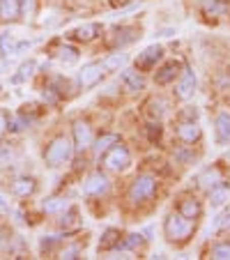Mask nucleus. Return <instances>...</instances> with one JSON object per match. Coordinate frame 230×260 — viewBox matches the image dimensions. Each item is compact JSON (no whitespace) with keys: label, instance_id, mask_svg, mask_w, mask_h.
<instances>
[{"label":"nucleus","instance_id":"aec40b11","mask_svg":"<svg viewBox=\"0 0 230 260\" xmlns=\"http://www.w3.org/2000/svg\"><path fill=\"white\" fill-rule=\"evenodd\" d=\"M118 246H120V231L118 228L104 231L102 240H99V251H111V249H118Z\"/></svg>","mask_w":230,"mask_h":260},{"label":"nucleus","instance_id":"2f4dec72","mask_svg":"<svg viewBox=\"0 0 230 260\" xmlns=\"http://www.w3.org/2000/svg\"><path fill=\"white\" fill-rule=\"evenodd\" d=\"M10 246H12V233H10V228H7V226H0V253H3V251H10Z\"/></svg>","mask_w":230,"mask_h":260},{"label":"nucleus","instance_id":"0eeeda50","mask_svg":"<svg viewBox=\"0 0 230 260\" xmlns=\"http://www.w3.org/2000/svg\"><path fill=\"white\" fill-rule=\"evenodd\" d=\"M161 58H163V46L152 44V46H147L143 53H138L136 69H138V72H150V69L154 67V64H157Z\"/></svg>","mask_w":230,"mask_h":260},{"label":"nucleus","instance_id":"72a5a7b5","mask_svg":"<svg viewBox=\"0 0 230 260\" xmlns=\"http://www.w3.org/2000/svg\"><path fill=\"white\" fill-rule=\"evenodd\" d=\"M147 138H150V143H157L161 138V124H159V120L147 124Z\"/></svg>","mask_w":230,"mask_h":260},{"label":"nucleus","instance_id":"9d476101","mask_svg":"<svg viewBox=\"0 0 230 260\" xmlns=\"http://www.w3.org/2000/svg\"><path fill=\"white\" fill-rule=\"evenodd\" d=\"M108 187H111V182H108V177L104 173H92L83 182V193L85 196H102V193L108 191Z\"/></svg>","mask_w":230,"mask_h":260},{"label":"nucleus","instance_id":"c85d7f7f","mask_svg":"<svg viewBox=\"0 0 230 260\" xmlns=\"http://www.w3.org/2000/svg\"><path fill=\"white\" fill-rule=\"evenodd\" d=\"M60 60H62L64 64H74L79 60V51L74 49V46H62V49H60Z\"/></svg>","mask_w":230,"mask_h":260},{"label":"nucleus","instance_id":"58836bf2","mask_svg":"<svg viewBox=\"0 0 230 260\" xmlns=\"http://www.w3.org/2000/svg\"><path fill=\"white\" fill-rule=\"evenodd\" d=\"M184 118H186V120H196V118H198V111H196V106H189V108H186Z\"/></svg>","mask_w":230,"mask_h":260},{"label":"nucleus","instance_id":"e433bc0d","mask_svg":"<svg viewBox=\"0 0 230 260\" xmlns=\"http://www.w3.org/2000/svg\"><path fill=\"white\" fill-rule=\"evenodd\" d=\"M5 129H7V113L5 111H0V136L5 134Z\"/></svg>","mask_w":230,"mask_h":260},{"label":"nucleus","instance_id":"a19ab883","mask_svg":"<svg viewBox=\"0 0 230 260\" xmlns=\"http://www.w3.org/2000/svg\"><path fill=\"white\" fill-rule=\"evenodd\" d=\"M225 161H230V152H228V154H225Z\"/></svg>","mask_w":230,"mask_h":260},{"label":"nucleus","instance_id":"473e14b6","mask_svg":"<svg viewBox=\"0 0 230 260\" xmlns=\"http://www.w3.org/2000/svg\"><path fill=\"white\" fill-rule=\"evenodd\" d=\"M60 242V237L58 235H49V237H42V242H40V251L42 253H51L53 251V246Z\"/></svg>","mask_w":230,"mask_h":260},{"label":"nucleus","instance_id":"b1692460","mask_svg":"<svg viewBox=\"0 0 230 260\" xmlns=\"http://www.w3.org/2000/svg\"><path fill=\"white\" fill-rule=\"evenodd\" d=\"M228 189L223 187V184H216L214 189H210V205L212 207H221L225 201H228Z\"/></svg>","mask_w":230,"mask_h":260},{"label":"nucleus","instance_id":"2eb2a0df","mask_svg":"<svg viewBox=\"0 0 230 260\" xmlns=\"http://www.w3.org/2000/svg\"><path fill=\"white\" fill-rule=\"evenodd\" d=\"M214 136L219 145H228L230 143V113H219L214 122Z\"/></svg>","mask_w":230,"mask_h":260},{"label":"nucleus","instance_id":"dca6fc26","mask_svg":"<svg viewBox=\"0 0 230 260\" xmlns=\"http://www.w3.org/2000/svg\"><path fill=\"white\" fill-rule=\"evenodd\" d=\"M180 214L184 216V219H189V221L201 219V214H203L201 201H198V198H193V196H189V198H184V201H180Z\"/></svg>","mask_w":230,"mask_h":260},{"label":"nucleus","instance_id":"6e6552de","mask_svg":"<svg viewBox=\"0 0 230 260\" xmlns=\"http://www.w3.org/2000/svg\"><path fill=\"white\" fill-rule=\"evenodd\" d=\"M102 76H104V67L99 62H90V64H85L83 69L79 72V85L83 90H90V88H94V85L102 81Z\"/></svg>","mask_w":230,"mask_h":260},{"label":"nucleus","instance_id":"39448f33","mask_svg":"<svg viewBox=\"0 0 230 260\" xmlns=\"http://www.w3.org/2000/svg\"><path fill=\"white\" fill-rule=\"evenodd\" d=\"M72 134H74V150L76 152H85L92 145V127L88 120H76L72 124Z\"/></svg>","mask_w":230,"mask_h":260},{"label":"nucleus","instance_id":"a878e982","mask_svg":"<svg viewBox=\"0 0 230 260\" xmlns=\"http://www.w3.org/2000/svg\"><path fill=\"white\" fill-rule=\"evenodd\" d=\"M163 113H166V102H163V99H152V102L147 104V115H150L152 120H161Z\"/></svg>","mask_w":230,"mask_h":260},{"label":"nucleus","instance_id":"9b49d317","mask_svg":"<svg viewBox=\"0 0 230 260\" xmlns=\"http://www.w3.org/2000/svg\"><path fill=\"white\" fill-rule=\"evenodd\" d=\"M141 37V30L136 25H120L113 30V46H127Z\"/></svg>","mask_w":230,"mask_h":260},{"label":"nucleus","instance_id":"1a4fd4ad","mask_svg":"<svg viewBox=\"0 0 230 260\" xmlns=\"http://www.w3.org/2000/svg\"><path fill=\"white\" fill-rule=\"evenodd\" d=\"M120 85L127 92H143L145 90V76L138 69H122L120 74Z\"/></svg>","mask_w":230,"mask_h":260},{"label":"nucleus","instance_id":"4c0bfd02","mask_svg":"<svg viewBox=\"0 0 230 260\" xmlns=\"http://www.w3.org/2000/svg\"><path fill=\"white\" fill-rule=\"evenodd\" d=\"M216 226H223V228H230V212H225L219 221H216Z\"/></svg>","mask_w":230,"mask_h":260},{"label":"nucleus","instance_id":"20e7f679","mask_svg":"<svg viewBox=\"0 0 230 260\" xmlns=\"http://www.w3.org/2000/svg\"><path fill=\"white\" fill-rule=\"evenodd\" d=\"M102 157V164L104 168H108V171L113 173H122L129 168V164H132V154H129V147L124 145V143H113L111 147H108L106 152L99 154Z\"/></svg>","mask_w":230,"mask_h":260},{"label":"nucleus","instance_id":"cd10ccee","mask_svg":"<svg viewBox=\"0 0 230 260\" xmlns=\"http://www.w3.org/2000/svg\"><path fill=\"white\" fill-rule=\"evenodd\" d=\"M212 258L214 260H230V242H221L212 249Z\"/></svg>","mask_w":230,"mask_h":260},{"label":"nucleus","instance_id":"79ce46f5","mask_svg":"<svg viewBox=\"0 0 230 260\" xmlns=\"http://www.w3.org/2000/svg\"><path fill=\"white\" fill-rule=\"evenodd\" d=\"M120 3H132V0H120Z\"/></svg>","mask_w":230,"mask_h":260},{"label":"nucleus","instance_id":"f3484780","mask_svg":"<svg viewBox=\"0 0 230 260\" xmlns=\"http://www.w3.org/2000/svg\"><path fill=\"white\" fill-rule=\"evenodd\" d=\"M12 189H14L16 196L28 198L37 191V182H35V177H30V175H19L14 180V184H12Z\"/></svg>","mask_w":230,"mask_h":260},{"label":"nucleus","instance_id":"6ab92c4d","mask_svg":"<svg viewBox=\"0 0 230 260\" xmlns=\"http://www.w3.org/2000/svg\"><path fill=\"white\" fill-rule=\"evenodd\" d=\"M198 182H201L203 189H214L216 184H221L223 182V173H221V168H207L205 173H203L201 177H198Z\"/></svg>","mask_w":230,"mask_h":260},{"label":"nucleus","instance_id":"423d86ee","mask_svg":"<svg viewBox=\"0 0 230 260\" xmlns=\"http://www.w3.org/2000/svg\"><path fill=\"white\" fill-rule=\"evenodd\" d=\"M180 74L182 76L175 85V97L182 99V102H186V99H191L193 92H196V74H193L191 67H184Z\"/></svg>","mask_w":230,"mask_h":260},{"label":"nucleus","instance_id":"f704fd0d","mask_svg":"<svg viewBox=\"0 0 230 260\" xmlns=\"http://www.w3.org/2000/svg\"><path fill=\"white\" fill-rule=\"evenodd\" d=\"M81 255V246L79 244H72V246H64L62 251H60V258L64 260H72V258H79Z\"/></svg>","mask_w":230,"mask_h":260},{"label":"nucleus","instance_id":"c9c22d12","mask_svg":"<svg viewBox=\"0 0 230 260\" xmlns=\"http://www.w3.org/2000/svg\"><path fill=\"white\" fill-rule=\"evenodd\" d=\"M35 10V0H21V14L30 16Z\"/></svg>","mask_w":230,"mask_h":260},{"label":"nucleus","instance_id":"f257e3e1","mask_svg":"<svg viewBox=\"0 0 230 260\" xmlns=\"http://www.w3.org/2000/svg\"><path fill=\"white\" fill-rule=\"evenodd\" d=\"M191 233H193V221L184 219L180 212H177V214L175 212L168 214L166 221H163V237H166L171 244H184L191 237Z\"/></svg>","mask_w":230,"mask_h":260},{"label":"nucleus","instance_id":"ddd939ff","mask_svg":"<svg viewBox=\"0 0 230 260\" xmlns=\"http://www.w3.org/2000/svg\"><path fill=\"white\" fill-rule=\"evenodd\" d=\"M99 32H102V25H99V23H85V25H79L76 30H72V32H69V37H72V40H76V42L88 44V42L97 40Z\"/></svg>","mask_w":230,"mask_h":260},{"label":"nucleus","instance_id":"7c9ffc66","mask_svg":"<svg viewBox=\"0 0 230 260\" xmlns=\"http://www.w3.org/2000/svg\"><path fill=\"white\" fill-rule=\"evenodd\" d=\"M42 207H44L46 212H60L67 207V201H64V198H49V201L42 203Z\"/></svg>","mask_w":230,"mask_h":260},{"label":"nucleus","instance_id":"f03ea898","mask_svg":"<svg viewBox=\"0 0 230 260\" xmlns=\"http://www.w3.org/2000/svg\"><path fill=\"white\" fill-rule=\"evenodd\" d=\"M157 187H159L157 177L147 175V173L136 175L134 177V182H132V187H129V191H127L129 203H132V205H141V203L150 201V198L157 193Z\"/></svg>","mask_w":230,"mask_h":260},{"label":"nucleus","instance_id":"4468645a","mask_svg":"<svg viewBox=\"0 0 230 260\" xmlns=\"http://www.w3.org/2000/svg\"><path fill=\"white\" fill-rule=\"evenodd\" d=\"M177 138H180L182 143H196L201 141V127L196 124V120H184V122L177 127Z\"/></svg>","mask_w":230,"mask_h":260},{"label":"nucleus","instance_id":"c756f323","mask_svg":"<svg viewBox=\"0 0 230 260\" xmlns=\"http://www.w3.org/2000/svg\"><path fill=\"white\" fill-rule=\"evenodd\" d=\"M143 244V235L141 233H129L127 237H124V242H120V246L122 249H136V246H141ZM118 246V249H120Z\"/></svg>","mask_w":230,"mask_h":260},{"label":"nucleus","instance_id":"ea45409f","mask_svg":"<svg viewBox=\"0 0 230 260\" xmlns=\"http://www.w3.org/2000/svg\"><path fill=\"white\" fill-rule=\"evenodd\" d=\"M159 37H173V35H177V30L175 28H163V30H159Z\"/></svg>","mask_w":230,"mask_h":260},{"label":"nucleus","instance_id":"5701e85b","mask_svg":"<svg viewBox=\"0 0 230 260\" xmlns=\"http://www.w3.org/2000/svg\"><path fill=\"white\" fill-rule=\"evenodd\" d=\"M118 141H120V138L115 136V134H104V136H99L97 141H92V145H90V147L94 150V154H102V152H106L113 143H118Z\"/></svg>","mask_w":230,"mask_h":260},{"label":"nucleus","instance_id":"a211bd4d","mask_svg":"<svg viewBox=\"0 0 230 260\" xmlns=\"http://www.w3.org/2000/svg\"><path fill=\"white\" fill-rule=\"evenodd\" d=\"M21 16V0H0V19L16 21Z\"/></svg>","mask_w":230,"mask_h":260},{"label":"nucleus","instance_id":"412c9836","mask_svg":"<svg viewBox=\"0 0 230 260\" xmlns=\"http://www.w3.org/2000/svg\"><path fill=\"white\" fill-rule=\"evenodd\" d=\"M127 55L124 53H111V55H106V58L102 60V67H104V72H115V69H122L124 64H127Z\"/></svg>","mask_w":230,"mask_h":260},{"label":"nucleus","instance_id":"4be33fe9","mask_svg":"<svg viewBox=\"0 0 230 260\" xmlns=\"http://www.w3.org/2000/svg\"><path fill=\"white\" fill-rule=\"evenodd\" d=\"M203 12L207 16H223L228 12V0H207L203 5Z\"/></svg>","mask_w":230,"mask_h":260},{"label":"nucleus","instance_id":"f8f14e48","mask_svg":"<svg viewBox=\"0 0 230 260\" xmlns=\"http://www.w3.org/2000/svg\"><path fill=\"white\" fill-rule=\"evenodd\" d=\"M180 69H182V62L180 60H168L157 74H154V81L157 85H168L175 81V76H180Z\"/></svg>","mask_w":230,"mask_h":260},{"label":"nucleus","instance_id":"7ed1b4c3","mask_svg":"<svg viewBox=\"0 0 230 260\" xmlns=\"http://www.w3.org/2000/svg\"><path fill=\"white\" fill-rule=\"evenodd\" d=\"M72 152H74L72 141H69L67 136H55L44 150V164L49 168H58V166H62L64 161H69Z\"/></svg>","mask_w":230,"mask_h":260},{"label":"nucleus","instance_id":"393cba45","mask_svg":"<svg viewBox=\"0 0 230 260\" xmlns=\"http://www.w3.org/2000/svg\"><path fill=\"white\" fill-rule=\"evenodd\" d=\"M76 226H79V207H69L62 214V219H60V228L69 231V228H76Z\"/></svg>","mask_w":230,"mask_h":260},{"label":"nucleus","instance_id":"bb28decb","mask_svg":"<svg viewBox=\"0 0 230 260\" xmlns=\"http://www.w3.org/2000/svg\"><path fill=\"white\" fill-rule=\"evenodd\" d=\"M35 69H37V62H35V60H28V62H23L19 67V74L14 76V81H19V83H21V81H28L30 76L35 74Z\"/></svg>","mask_w":230,"mask_h":260}]
</instances>
